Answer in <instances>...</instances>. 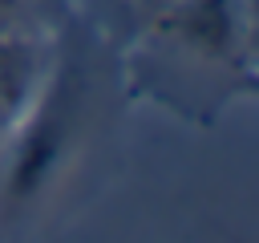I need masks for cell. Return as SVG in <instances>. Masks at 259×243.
<instances>
[{
  "mask_svg": "<svg viewBox=\"0 0 259 243\" xmlns=\"http://www.w3.org/2000/svg\"><path fill=\"white\" fill-rule=\"evenodd\" d=\"M32 77H36L32 45L16 28H0V105L20 113L24 101L32 97V85H36Z\"/></svg>",
  "mask_w": 259,
  "mask_h": 243,
  "instance_id": "obj_2",
  "label": "cell"
},
{
  "mask_svg": "<svg viewBox=\"0 0 259 243\" xmlns=\"http://www.w3.org/2000/svg\"><path fill=\"white\" fill-rule=\"evenodd\" d=\"M12 117H16V113H12L8 105H0V146H4V134H8V126H12Z\"/></svg>",
  "mask_w": 259,
  "mask_h": 243,
  "instance_id": "obj_5",
  "label": "cell"
},
{
  "mask_svg": "<svg viewBox=\"0 0 259 243\" xmlns=\"http://www.w3.org/2000/svg\"><path fill=\"white\" fill-rule=\"evenodd\" d=\"M24 0H0V28H16Z\"/></svg>",
  "mask_w": 259,
  "mask_h": 243,
  "instance_id": "obj_4",
  "label": "cell"
},
{
  "mask_svg": "<svg viewBox=\"0 0 259 243\" xmlns=\"http://www.w3.org/2000/svg\"><path fill=\"white\" fill-rule=\"evenodd\" d=\"M28 113L20 109L4 134V162H0V223H12L32 211V202L57 182L61 166L69 162L77 138V109L81 85L73 73H57L40 93H32Z\"/></svg>",
  "mask_w": 259,
  "mask_h": 243,
  "instance_id": "obj_1",
  "label": "cell"
},
{
  "mask_svg": "<svg viewBox=\"0 0 259 243\" xmlns=\"http://www.w3.org/2000/svg\"><path fill=\"white\" fill-rule=\"evenodd\" d=\"M134 4H138V12H142L146 20H158V16H166L178 0H134Z\"/></svg>",
  "mask_w": 259,
  "mask_h": 243,
  "instance_id": "obj_3",
  "label": "cell"
}]
</instances>
